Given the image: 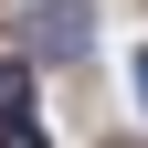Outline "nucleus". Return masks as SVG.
I'll list each match as a JSON object with an SVG mask.
<instances>
[{
	"label": "nucleus",
	"instance_id": "obj_1",
	"mask_svg": "<svg viewBox=\"0 0 148 148\" xmlns=\"http://www.w3.org/2000/svg\"><path fill=\"white\" fill-rule=\"evenodd\" d=\"M32 42L42 53H85V0H53L42 21H32Z\"/></svg>",
	"mask_w": 148,
	"mask_h": 148
},
{
	"label": "nucleus",
	"instance_id": "obj_2",
	"mask_svg": "<svg viewBox=\"0 0 148 148\" xmlns=\"http://www.w3.org/2000/svg\"><path fill=\"white\" fill-rule=\"evenodd\" d=\"M0 148H42V127L32 116H0Z\"/></svg>",
	"mask_w": 148,
	"mask_h": 148
},
{
	"label": "nucleus",
	"instance_id": "obj_3",
	"mask_svg": "<svg viewBox=\"0 0 148 148\" xmlns=\"http://www.w3.org/2000/svg\"><path fill=\"white\" fill-rule=\"evenodd\" d=\"M0 116H21V64H0Z\"/></svg>",
	"mask_w": 148,
	"mask_h": 148
},
{
	"label": "nucleus",
	"instance_id": "obj_4",
	"mask_svg": "<svg viewBox=\"0 0 148 148\" xmlns=\"http://www.w3.org/2000/svg\"><path fill=\"white\" fill-rule=\"evenodd\" d=\"M138 106H148V53H138Z\"/></svg>",
	"mask_w": 148,
	"mask_h": 148
}]
</instances>
